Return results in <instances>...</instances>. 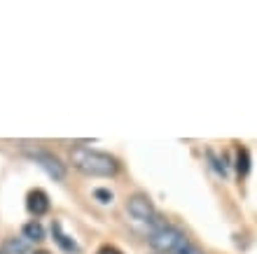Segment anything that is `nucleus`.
<instances>
[{"mask_svg":"<svg viewBox=\"0 0 257 254\" xmlns=\"http://www.w3.org/2000/svg\"><path fill=\"white\" fill-rule=\"evenodd\" d=\"M70 163L89 177H112L119 170L115 156H110L108 152H101V149L84 147V145L70 149Z\"/></svg>","mask_w":257,"mask_h":254,"instance_id":"nucleus-1","label":"nucleus"},{"mask_svg":"<svg viewBox=\"0 0 257 254\" xmlns=\"http://www.w3.org/2000/svg\"><path fill=\"white\" fill-rule=\"evenodd\" d=\"M21 235H24L28 242H40V240H45V228H42L40 221L33 219V221H28L26 226H24Z\"/></svg>","mask_w":257,"mask_h":254,"instance_id":"nucleus-8","label":"nucleus"},{"mask_svg":"<svg viewBox=\"0 0 257 254\" xmlns=\"http://www.w3.org/2000/svg\"><path fill=\"white\" fill-rule=\"evenodd\" d=\"M28 249H31V242H28L24 235H19V238H7V240L3 242L0 252L3 254H28Z\"/></svg>","mask_w":257,"mask_h":254,"instance_id":"nucleus-7","label":"nucleus"},{"mask_svg":"<svg viewBox=\"0 0 257 254\" xmlns=\"http://www.w3.org/2000/svg\"><path fill=\"white\" fill-rule=\"evenodd\" d=\"M248 170H250V152H248V147H241V145H238L236 147V173H238V177H245Z\"/></svg>","mask_w":257,"mask_h":254,"instance_id":"nucleus-9","label":"nucleus"},{"mask_svg":"<svg viewBox=\"0 0 257 254\" xmlns=\"http://www.w3.org/2000/svg\"><path fill=\"white\" fill-rule=\"evenodd\" d=\"M26 154H28V159H33L35 163H38L49 177H54L56 182H61L63 177H66V166H63L61 161L56 159L52 152H45V149H31V152H26Z\"/></svg>","mask_w":257,"mask_h":254,"instance_id":"nucleus-3","label":"nucleus"},{"mask_svg":"<svg viewBox=\"0 0 257 254\" xmlns=\"http://www.w3.org/2000/svg\"><path fill=\"white\" fill-rule=\"evenodd\" d=\"M28 212L35 214V217H42V214L49 212V196L42 191V189H33L28 194V201H26Z\"/></svg>","mask_w":257,"mask_h":254,"instance_id":"nucleus-5","label":"nucleus"},{"mask_svg":"<svg viewBox=\"0 0 257 254\" xmlns=\"http://www.w3.org/2000/svg\"><path fill=\"white\" fill-rule=\"evenodd\" d=\"M176 254H206V252H203V249L199 247V245H194V242L190 240V242H187V245H183V247L178 249Z\"/></svg>","mask_w":257,"mask_h":254,"instance_id":"nucleus-10","label":"nucleus"},{"mask_svg":"<svg viewBox=\"0 0 257 254\" xmlns=\"http://www.w3.org/2000/svg\"><path fill=\"white\" fill-rule=\"evenodd\" d=\"M52 235H54V242L63 249V252H73V254L80 252V245H77V242H75L70 235L63 233L61 221H54V224H52Z\"/></svg>","mask_w":257,"mask_h":254,"instance_id":"nucleus-6","label":"nucleus"},{"mask_svg":"<svg viewBox=\"0 0 257 254\" xmlns=\"http://www.w3.org/2000/svg\"><path fill=\"white\" fill-rule=\"evenodd\" d=\"M0 254H3V252H0Z\"/></svg>","mask_w":257,"mask_h":254,"instance_id":"nucleus-14","label":"nucleus"},{"mask_svg":"<svg viewBox=\"0 0 257 254\" xmlns=\"http://www.w3.org/2000/svg\"><path fill=\"white\" fill-rule=\"evenodd\" d=\"M126 212L131 214L136 221H145V224H150V221L157 217L155 203L150 201V196H145V194H134V196H128V201H126Z\"/></svg>","mask_w":257,"mask_h":254,"instance_id":"nucleus-4","label":"nucleus"},{"mask_svg":"<svg viewBox=\"0 0 257 254\" xmlns=\"http://www.w3.org/2000/svg\"><path fill=\"white\" fill-rule=\"evenodd\" d=\"M96 254H124V252L119 247H115V245H103V247L98 249Z\"/></svg>","mask_w":257,"mask_h":254,"instance_id":"nucleus-12","label":"nucleus"},{"mask_svg":"<svg viewBox=\"0 0 257 254\" xmlns=\"http://www.w3.org/2000/svg\"><path fill=\"white\" fill-rule=\"evenodd\" d=\"M35 254H49V252H35Z\"/></svg>","mask_w":257,"mask_h":254,"instance_id":"nucleus-13","label":"nucleus"},{"mask_svg":"<svg viewBox=\"0 0 257 254\" xmlns=\"http://www.w3.org/2000/svg\"><path fill=\"white\" fill-rule=\"evenodd\" d=\"M148 226H150L148 242L157 249V252H162V254H176L183 245L190 242V238H187L180 228L173 226L171 221H166L164 217H159V214L150 221Z\"/></svg>","mask_w":257,"mask_h":254,"instance_id":"nucleus-2","label":"nucleus"},{"mask_svg":"<svg viewBox=\"0 0 257 254\" xmlns=\"http://www.w3.org/2000/svg\"><path fill=\"white\" fill-rule=\"evenodd\" d=\"M94 198H98L101 203H112V191H108V189H96Z\"/></svg>","mask_w":257,"mask_h":254,"instance_id":"nucleus-11","label":"nucleus"}]
</instances>
